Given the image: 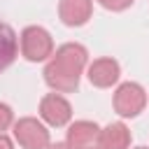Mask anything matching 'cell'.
Returning a JSON list of instances; mask_svg holds the SVG:
<instances>
[{
    "label": "cell",
    "instance_id": "obj_5",
    "mask_svg": "<svg viewBox=\"0 0 149 149\" xmlns=\"http://www.w3.org/2000/svg\"><path fill=\"white\" fill-rule=\"evenodd\" d=\"M40 116H42V121H47L54 128L68 126L72 119V105L61 93H47L40 100Z\"/></svg>",
    "mask_w": 149,
    "mask_h": 149
},
{
    "label": "cell",
    "instance_id": "obj_13",
    "mask_svg": "<svg viewBox=\"0 0 149 149\" xmlns=\"http://www.w3.org/2000/svg\"><path fill=\"white\" fill-rule=\"evenodd\" d=\"M0 149H14V142H12L5 133H0Z\"/></svg>",
    "mask_w": 149,
    "mask_h": 149
},
{
    "label": "cell",
    "instance_id": "obj_15",
    "mask_svg": "<svg viewBox=\"0 0 149 149\" xmlns=\"http://www.w3.org/2000/svg\"><path fill=\"white\" fill-rule=\"evenodd\" d=\"M135 149H149V147H135Z\"/></svg>",
    "mask_w": 149,
    "mask_h": 149
},
{
    "label": "cell",
    "instance_id": "obj_9",
    "mask_svg": "<svg viewBox=\"0 0 149 149\" xmlns=\"http://www.w3.org/2000/svg\"><path fill=\"white\" fill-rule=\"evenodd\" d=\"M95 147L98 149H128L130 147V130H128V126L121 123V121L107 123L98 133Z\"/></svg>",
    "mask_w": 149,
    "mask_h": 149
},
{
    "label": "cell",
    "instance_id": "obj_8",
    "mask_svg": "<svg viewBox=\"0 0 149 149\" xmlns=\"http://www.w3.org/2000/svg\"><path fill=\"white\" fill-rule=\"evenodd\" d=\"M98 133H100V128H98L95 121L81 119V121H74L68 128V140L65 142H68L70 149H91L98 142Z\"/></svg>",
    "mask_w": 149,
    "mask_h": 149
},
{
    "label": "cell",
    "instance_id": "obj_2",
    "mask_svg": "<svg viewBox=\"0 0 149 149\" xmlns=\"http://www.w3.org/2000/svg\"><path fill=\"white\" fill-rule=\"evenodd\" d=\"M21 56L30 63L47 61L54 54V40L47 28L42 26H28L21 30Z\"/></svg>",
    "mask_w": 149,
    "mask_h": 149
},
{
    "label": "cell",
    "instance_id": "obj_7",
    "mask_svg": "<svg viewBox=\"0 0 149 149\" xmlns=\"http://www.w3.org/2000/svg\"><path fill=\"white\" fill-rule=\"evenodd\" d=\"M93 14V0H61L58 2V16L65 26L79 28L84 26Z\"/></svg>",
    "mask_w": 149,
    "mask_h": 149
},
{
    "label": "cell",
    "instance_id": "obj_3",
    "mask_svg": "<svg viewBox=\"0 0 149 149\" xmlns=\"http://www.w3.org/2000/svg\"><path fill=\"white\" fill-rule=\"evenodd\" d=\"M147 105V93L137 81H123L114 91V112L123 119L137 116Z\"/></svg>",
    "mask_w": 149,
    "mask_h": 149
},
{
    "label": "cell",
    "instance_id": "obj_14",
    "mask_svg": "<svg viewBox=\"0 0 149 149\" xmlns=\"http://www.w3.org/2000/svg\"><path fill=\"white\" fill-rule=\"evenodd\" d=\"M47 149H70V147H68V142H56V144H51V142H49V144H47Z\"/></svg>",
    "mask_w": 149,
    "mask_h": 149
},
{
    "label": "cell",
    "instance_id": "obj_11",
    "mask_svg": "<svg viewBox=\"0 0 149 149\" xmlns=\"http://www.w3.org/2000/svg\"><path fill=\"white\" fill-rule=\"evenodd\" d=\"M9 126H14V112L7 102H0V133H5Z\"/></svg>",
    "mask_w": 149,
    "mask_h": 149
},
{
    "label": "cell",
    "instance_id": "obj_4",
    "mask_svg": "<svg viewBox=\"0 0 149 149\" xmlns=\"http://www.w3.org/2000/svg\"><path fill=\"white\" fill-rule=\"evenodd\" d=\"M14 140L23 149H47V144L51 142L47 126L35 116H23L14 121Z\"/></svg>",
    "mask_w": 149,
    "mask_h": 149
},
{
    "label": "cell",
    "instance_id": "obj_10",
    "mask_svg": "<svg viewBox=\"0 0 149 149\" xmlns=\"http://www.w3.org/2000/svg\"><path fill=\"white\" fill-rule=\"evenodd\" d=\"M19 54V37L12 30V26L0 21V72L7 70Z\"/></svg>",
    "mask_w": 149,
    "mask_h": 149
},
{
    "label": "cell",
    "instance_id": "obj_12",
    "mask_svg": "<svg viewBox=\"0 0 149 149\" xmlns=\"http://www.w3.org/2000/svg\"><path fill=\"white\" fill-rule=\"evenodd\" d=\"M98 2L109 12H123V9H128L133 5V0H98Z\"/></svg>",
    "mask_w": 149,
    "mask_h": 149
},
{
    "label": "cell",
    "instance_id": "obj_1",
    "mask_svg": "<svg viewBox=\"0 0 149 149\" xmlns=\"http://www.w3.org/2000/svg\"><path fill=\"white\" fill-rule=\"evenodd\" d=\"M88 63V51L84 44L68 42L51 54V61L44 65V81L56 93H72L79 86V77Z\"/></svg>",
    "mask_w": 149,
    "mask_h": 149
},
{
    "label": "cell",
    "instance_id": "obj_6",
    "mask_svg": "<svg viewBox=\"0 0 149 149\" xmlns=\"http://www.w3.org/2000/svg\"><path fill=\"white\" fill-rule=\"evenodd\" d=\"M86 74H88V81H91L93 86H98V88H109V86H114V84L119 81L121 68H119V63H116L114 58L105 56V58H95V61L88 65Z\"/></svg>",
    "mask_w": 149,
    "mask_h": 149
}]
</instances>
